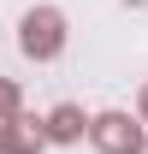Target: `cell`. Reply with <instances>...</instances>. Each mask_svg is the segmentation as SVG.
<instances>
[{"mask_svg": "<svg viewBox=\"0 0 148 154\" xmlns=\"http://www.w3.org/2000/svg\"><path fill=\"white\" fill-rule=\"evenodd\" d=\"M24 54L30 59H54L59 48H65V18H59L54 6H36V12H24Z\"/></svg>", "mask_w": 148, "mask_h": 154, "instance_id": "obj_1", "label": "cell"}, {"mask_svg": "<svg viewBox=\"0 0 148 154\" xmlns=\"http://www.w3.org/2000/svg\"><path fill=\"white\" fill-rule=\"evenodd\" d=\"M89 136H95L101 154H136V148H142V131H136L125 113H101V119L89 125Z\"/></svg>", "mask_w": 148, "mask_h": 154, "instance_id": "obj_2", "label": "cell"}, {"mask_svg": "<svg viewBox=\"0 0 148 154\" xmlns=\"http://www.w3.org/2000/svg\"><path fill=\"white\" fill-rule=\"evenodd\" d=\"M48 136H54V142H77V136H83V113H77V107H54Z\"/></svg>", "mask_w": 148, "mask_h": 154, "instance_id": "obj_3", "label": "cell"}, {"mask_svg": "<svg viewBox=\"0 0 148 154\" xmlns=\"http://www.w3.org/2000/svg\"><path fill=\"white\" fill-rule=\"evenodd\" d=\"M12 107H18V95H12V83H0V119H12Z\"/></svg>", "mask_w": 148, "mask_h": 154, "instance_id": "obj_4", "label": "cell"}, {"mask_svg": "<svg viewBox=\"0 0 148 154\" xmlns=\"http://www.w3.org/2000/svg\"><path fill=\"white\" fill-rule=\"evenodd\" d=\"M142 113H148V89H142Z\"/></svg>", "mask_w": 148, "mask_h": 154, "instance_id": "obj_5", "label": "cell"}, {"mask_svg": "<svg viewBox=\"0 0 148 154\" xmlns=\"http://www.w3.org/2000/svg\"><path fill=\"white\" fill-rule=\"evenodd\" d=\"M0 148H6V142H0Z\"/></svg>", "mask_w": 148, "mask_h": 154, "instance_id": "obj_6", "label": "cell"}]
</instances>
